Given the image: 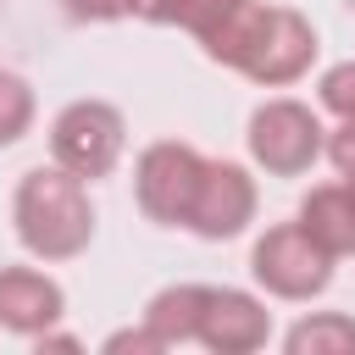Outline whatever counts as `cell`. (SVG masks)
<instances>
[{
    "label": "cell",
    "instance_id": "7a4b0ae2",
    "mask_svg": "<svg viewBox=\"0 0 355 355\" xmlns=\"http://www.w3.org/2000/svg\"><path fill=\"white\" fill-rule=\"evenodd\" d=\"M322 139H327L322 116L305 100H288V94L255 105L250 111V133H244L250 161L266 178H300V172H311L322 161Z\"/></svg>",
    "mask_w": 355,
    "mask_h": 355
},
{
    "label": "cell",
    "instance_id": "2e32d148",
    "mask_svg": "<svg viewBox=\"0 0 355 355\" xmlns=\"http://www.w3.org/2000/svg\"><path fill=\"white\" fill-rule=\"evenodd\" d=\"M316 100L322 111H333L338 122H355V61H333L316 78Z\"/></svg>",
    "mask_w": 355,
    "mask_h": 355
},
{
    "label": "cell",
    "instance_id": "ffe728a7",
    "mask_svg": "<svg viewBox=\"0 0 355 355\" xmlns=\"http://www.w3.org/2000/svg\"><path fill=\"white\" fill-rule=\"evenodd\" d=\"M349 189H355V178H349Z\"/></svg>",
    "mask_w": 355,
    "mask_h": 355
},
{
    "label": "cell",
    "instance_id": "8fae6325",
    "mask_svg": "<svg viewBox=\"0 0 355 355\" xmlns=\"http://www.w3.org/2000/svg\"><path fill=\"white\" fill-rule=\"evenodd\" d=\"M200 305H205V283H166V288H155V294H150V305H144V327L155 333V344H161V349L194 344Z\"/></svg>",
    "mask_w": 355,
    "mask_h": 355
},
{
    "label": "cell",
    "instance_id": "30bf717a",
    "mask_svg": "<svg viewBox=\"0 0 355 355\" xmlns=\"http://www.w3.org/2000/svg\"><path fill=\"white\" fill-rule=\"evenodd\" d=\"M333 261L338 255H355V189L349 183H316L305 200H300V216H294Z\"/></svg>",
    "mask_w": 355,
    "mask_h": 355
},
{
    "label": "cell",
    "instance_id": "9c48e42d",
    "mask_svg": "<svg viewBox=\"0 0 355 355\" xmlns=\"http://www.w3.org/2000/svg\"><path fill=\"white\" fill-rule=\"evenodd\" d=\"M67 311V288L39 266H0V327L39 338Z\"/></svg>",
    "mask_w": 355,
    "mask_h": 355
},
{
    "label": "cell",
    "instance_id": "6da1fadb",
    "mask_svg": "<svg viewBox=\"0 0 355 355\" xmlns=\"http://www.w3.org/2000/svg\"><path fill=\"white\" fill-rule=\"evenodd\" d=\"M11 227L33 261H72L94 244V205L89 183L67 166H33L22 172L11 194Z\"/></svg>",
    "mask_w": 355,
    "mask_h": 355
},
{
    "label": "cell",
    "instance_id": "5bb4252c",
    "mask_svg": "<svg viewBox=\"0 0 355 355\" xmlns=\"http://www.w3.org/2000/svg\"><path fill=\"white\" fill-rule=\"evenodd\" d=\"M239 0H133L139 22H161V28H183L194 39H205Z\"/></svg>",
    "mask_w": 355,
    "mask_h": 355
},
{
    "label": "cell",
    "instance_id": "8992f818",
    "mask_svg": "<svg viewBox=\"0 0 355 355\" xmlns=\"http://www.w3.org/2000/svg\"><path fill=\"white\" fill-rule=\"evenodd\" d=\"M255 205H261V194H255L250 166H239V161H211V155H205L200 183H194V194H189L183 227H189L194 239H205V244H222V239H239V233L255 222Z\"/></svg>",
    "mask_w": 355,
    "mask_h": 355
},
{
    "label": "cell",
    "instance_id": "277c9868",
    "mask_svg": "<svg viewBox=\"0 0 355 355\" xmlns=\"http://www.w3.org/2000/svg\"><path fill=\"white\" fill-rule=\"evenodd\" d=\"M250 277L272 294V300H316L333 283V255L300 227V222H277L255 239L250 250Z\"/></svg>",
    "mask_w": 355,
    "mask_h": 355
},
{
    "label": "cell",
    "instance_id": "d6986e66",
    "mask_svg": "<svg viewBox=\"0 0 355 355\" xmlns=\"http://www.w3.org/2000/svg\"><path fill=\"white\" fill-rule=\"evenodd\" d=\"M105 349L111 355H122V349H133V355H161V344H155V333L139 322V327H122V333H111L105 338Z\"/></svg>",
    "mask_w": 355,
    "mask_h": 355
},
{
    "label": "cell",
    "instance_id": "e0dca14e",
    "mask_svg": "<svg viewBox=\"0 0 355 355\" xmlns=\"http://www.w3.org/2000/svg\"><path fill=\"white\" fill-rule=\"evenodd\" d=\"M322 155H327V161H333V172L349 183V178H355V122H338V128L322 139Z\"/></svg>",
    "mask_w": 355,
    "mask_h": 355
},
{
    "label": "cell",
    "instance_id": "7c38bea8",
    "mask_svg": "<svg viewBox=\"0 0 355 355\" xmlns=\"http://www.w3.org/2000/svg\"><path fill=\"white\" fill-rule=\"evenodd\" d=\"M266 0H239L205 39H200V50L216 61V67H233V72H244V61H250V50L261 44V33H266Z\"/></svg>",
    "mask_w": 355,
    "mask_h": 355
},
{
    "label": "cell",
    "instance_id": "9a60e30c",
    "mask_svg": "<svg viewBox=\"0 0 355 355\" xmlns=\"http://www.w3.org/2000/svg\"><path fill=\"white\" fill-rule=\"evenodd\" d=\"M33 111H39L33 83H28L22 72H6V67H0V150H11L17 139H28Z\"/></svg>",
    "mask_w": 355,
    "mask_h": 355
},
{
    "label": "cell",
    "instance_id": "ba28073f",
    "mask_svg": "<svg viewBox=\"0 0 355 355\" xmlns=\"http://www.w3.org/2000/svg\"><path fill=\"white\" fill-rule=\"evenodd\" d=\"M266 338H272V311L250 288H216V283H205L194 344H205L211 355H255V349H266Z\"/></svg>",
    "mask_w": 355,
    "mask_h": 355
},
{
    "label": "cell",
    "instance_id": "5b68a950",
    "mask_svg": "<svg viewBox=\"0 0 355 355\" xmlns=\"http://www.w3.org/2000/svg\"><path fill=\"white\" fill-rule=\"evenodd\" d=\"M200 166H205V155L194 144H183V139L144 144L139 161H133V200H139V211L150 222H161V227H183L189 194L200 183Z\"/></svg>",
    "mask_w": 355,
    "mask_h": 355
},
{
    "label": "cell",
    "instance_id": "4fadbf2b",
    "mask_svg": "<svg viewBox=\"0 0 355 355\" xmlns=\"http://www.w3.org/2000/svg\"><path fill=\"white\" fill-rule=\"evenodd\" d=\"M288 355H355V316L344 311H311L283 333Z\"/></svg>",
    "mask_w": 355,
    "mask_h": 355
},
{
    "label": "cell",
    "instance_id": "ac0fdd59",
    "mask_svg": "<svg viewBox=\"0 0 355 355\" xmlns=\"http://www.w3.org/2000/svg\"><path fill=\"white\" fill-rule=\"evenodd\" d=\"M67 11L78 22H116V17H133V0H67Z\"/></svg>",
    "mask_w": 355,
    "mask_h": 355
},
{
    "label": "cell",
    "instance_id": "3957f363",
    "mask_svg": "<svg viewBox=\"0 0 355 355\" xmlns=\"http://www.w3.org/2000/svg\"><path fill=\"white\" fill-rule=\"evenodd\" d=\"M122 150H128V122H122V111L111 100H72L50 122V155H55V166L78 172L83 183L111 178L116 161H122Z\"/></svg>",
    "mask_w": 355,
    "mask_h": 355
},
{
    "label": "cell",
    "instance_id": "52a82bcc",
    "mask_svg": "<svg viewBox=\"0 0 355 355\" xmlns=\"http://www.w3.org/2000/svg\"><path fill=\"white\" fill-rule=\"evenodd\" d=\"M311 61H316V22L294 6H272L266 33L244 61V78L261 89H283V83H300L311 72Z\"/></svg>",
    "mask_w": 355,
    "mask_h": 355
}]
</instances>
